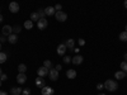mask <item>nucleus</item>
<instances>
[{"label": "nucleus", "mask_w": 127, "mask_h": 95, "mask_svg": "<svg viewBox=\"0 0 127 95\" xmlns=\"http://www.w3.org/2000/svg\"><path fill=\"white\" fill-rule=\"evenodd\" d=\"M104 89H107L108 91H116L118 89V82L114 80H107L104 82Z\"/></svg>", "instance_id": "1"}, {"label": "nucleus", "mask_w": 127, "mask_h": 95, "mask_svg": "<svg viewBox=\"0 0 127 95\" xmlns=\"http://www.w3.org/2000/svg\"><path fill=\"white\" fill-rule=\"evenodd\" d=\"M55 17H56V20H59V22H65L67 19V14L65 12H62V10L61 12H56Z\"/></svg>", "instance_id": "2"}, {"label": "nucleus", "mask_w": 127, "mask_h": 95, "mask_svg": "<svg viewBox=\"0 0 127 95\" xmlns=\"http://www.w3.org/2000/svg\"><path fill=\"white\" fill-rule=\"evenodd\" d=\"M48 75H50V79H51L52 81H56V80L59 79V71H57L56 69H51L50 72H48Z\"/></svg>", "instance_id": "3"}, {"label": "nucleus", "mask_w": 127, "mask_h": 95, "mask_svg": "<svg viewBox=\"0 0 127 95\" xmlns=\"http://www.w3.org/2000/svg\"><path fill=\"white\" fill-rule=\"evenodd\" d=\"M48 72H50V70L46 69L45 66H42V67H39V69L37 70V73H38L39 77H45L46 75H48Z\"/></svg>", "instance_id": "4"}, {"label": "nucleus", "mask_w": 127, "mask_h": 95, "mask_svg": "<svg viewBox=\"0 0 127 95\" xmlns=\"http://www.w3.org/2000/svg\"><path fill=\"white\" fill-rule=\"evenodd\" d=\"M47 25H48V22L46 20V18L45 19H39L38 22H37V27H38V29H45V28H47Z\"/></svg>", "instance_id": "5"}, {"label": "nucleus", "mask_w": 127, "mask_h": 95, "mask_svg": "<svg viewBox=\"0 0 127 95\" xmlns=\"http://www.w3.org/2000/svg\"><path fill=\"white\" fill-rule=\"evenodd\" d=\"M9 10H10L12 13H18V12H19V4L15 3V1L10 3V4H9Z\"/></svg>", "instance_id": "6"}, {"label": "nucleus", "mask_w": 127, "mask_h": 95, "mask_svg": "<svg viewBox=\"0 0 127 95\" xmlns=\"http://www.w3.org/2000/svg\"><path fill=\"white\" fill-rule=\"evenodd\" d=\"M1 30H3V36H4V37H5V36H10V34L13 33V28L10 27V25H4Z\"/></svg>", "instance_id": "7"}, {"label": "nucleus", "mask_w": 127, "mask_h": 95, "mask_svg": "<svg viewBox=\"0 0 127 95\" xmlns=\"http://www.w3.org/2000/svg\"><path fill=\"white\" fill-rule=\"evenodd\" d=\"M66 46H65V43H62V45H59V47H57V55H60V56H64L65 55V52H66Z\"/></svg>", "instance_id": "8"}, {"label": "nucleus", "mask_w": 127, "mask_h": 95, "mask_svg": "<svg viewBox=\"0 0 127 95\" xmlns=\"http://www.w3.org/2000/svg\"><path fill=\"white\" fill-rule=\"evenodd\" d=\"M41 93H42V95H54V89L50 86H45Z\"/></svg>", "instance_id": "9"}, {"label": "nucleus", "mask_w": 127, "mask_h": 95, "mask_svg": "<svg viewBox=\"0 0 127 95\" xmlns=\"http://www.w3.org/2000/svg\"><path fill=\"white\" fill-rule=\"evenodd\" d=\"M36 85L38 86V88H41V89H43L45 86H46V84H45V80H43V77H37L36 79Z\"/></svg>", "instance_id": "10"}, {"label": "nucleus", "mask_w": 127, "mask_h": 95, "mask_svg": "<svg viewBox=\"0 0 127 95\" xmlns=\"http://www.w3.org/2000/svg\"><path fill=\"white\" fill-rule=\"evenodd\" d=\"M65 46H66V48H69V49L74 51V46H75V41H74L72 38L67 39V41L65 42Z\"/></svg>", "instance_id": "11"}, {"label": "nucleus", "mask_w": 127, "mask_h": 95, "mask_svg": "<svg viewBox=\"0 0 127 95\" xmlns=\"http://www.w3.org/2000/svg\"><path fill=\"white\" fill-rule=\"evenodd\" d=\"M83 56H80V55H78V56H75L74 58H71V62L74 63V65H81V62H83Z\"/></svg>", "instance_id": "12"}, {"label": "nucleus", "mask_w": 127, "mask_h": 95, "mask_svg": "<svg viewBox=\"0 0 127 95\" xmlns=\"http://www.w3.org/2000/svg\"><path fill=\"white\" fill-rule=\"evenodd\" d=\"M17 81L19 84H24L27 81V76H26V73H18V76H17Z\"/></svg>", "instance_id": "13"}, {"label": "nucleus", "mask_w": 127, "mask_h": 95, "mask_svg": "<svg viewBox=\"0 0 127 95\" xmlns=\"http://www.w3.org/2000/svg\"><path fill=\"white\" fill-rule=\"evenodd\" d=\"M45 13H46V15H54V14H56V10L54 6H47L45 9Z\"/></svg>", "instance_id": "14"}, {"label": "nucleus", "mask_w": 127, "mask_h": 95, "mask_svg": "<svg viewBox=\"0 0 127 95\" xmlns=\"http://www.w3.org/2000/svg\"><path fill=\"white\" fill-rule=\"evenodd\" d=\"M8 41H9V42H10V43H12V45H15L17 42H18V36H17V34H14V33H12V34L9 36Z\"/></svg>", "instance_id": "15"}, {"label": "nucleus", "mask_w": 127, "mask_h": 95, "mask_svg": "<svg viewBox=\"0 0 127 95\" xmlns=\"http://www.w3.org/2000/svg\"><path fill=\"white\" fill-rule=\"evenodd\" d=\"M66 76L69 79H75L76 77V71L75 70H67L66 71Z\"/></svg>", "instance_id": "16"}, {"label": "nucleus", "mask_w": 127, "mask_h": 95, "mask_svg": "<svg viewBox=\"0 0 127 95\" xmlns=\"http://www.w3.org/2000/svg\"><path fill=\"white\" fill-rule=\"evenodd\" d=\"M23 93V90L20 88H12V90H10V94L12 95H20Z\"/></svg>", "instance_id": "17"}, {"label": "nucleus", "mask_w": 127, "mask_h": 95, "mask_svg": "<svg viewBox=\"0 0 127 95\" xmlns=\"http://www.w3.org/2000/svg\"><path fill=\"white\" fill-rule=\"evenodd\" d=\"M125 76H126V72H123V71H117V72L114 73V77L117 79V80H122Z\"/></svg>", "instance_id": "18"}, {"label": "nucleus", "mask_w": 127, "mask_h": 95, "mask_svg": "<svg viewBox=\"0 0 127 95\" xmlns=\"http://www.w3.org/2000/svg\"><path fill=\"white\" fill-rule=\"evenodd\" d=\"M6 58H8V55L5 53V52H0V65L4 63L6 61Z\"/></svg>", "instance_id": "19"}, {"label": "nucleus", "mask_w": 127, "mask_h": 95, "mask_svg": "<svg viewBox=\"0 0 127 95\" xmlns=\"http://www.w3.org/2000/svg\"><path fill=\"white\" fill-rule=\"evenodd\" d=\"M18 71H19V73H24L27 71V66L24 65V63H20V65L18 66Z\"/></svg>", "instance_id": "20"}, {"label": "nucleus", "mask_w": 127, "mask_h": 95, "mask_svg": "<svg viewBox=\"0 0 127 95\" xmlns=\"http://www.w3.org/2000/svg\"><path fill=\"white\" fill-rule=\"evenodd\" d=\"M24 28L26 29H32L33 28V22H32V20H26L24 22Z\"/></svg>", "instance_id": "21"}, {"label": "nucleus", "mask_w": 127, "mask_h": 95, "mask_svg": "<svg viewBox=\"0 0 127 95\" xmlns=\"http://www.w3.org/2000/svg\"><path fill=\"white\" fill-rule=\"evenodd\" d=\"M37 14H38L39 19H45V17H46V13H45V9H38V12H37Z\"/></svg>", "instance_id": "22"}, {"label": "nucleus", "mask_w": 127, "mask_h": 95, "mask_svg": "<svg viewBox=\"0 0 127 95\" xmlns=\"http://www.w3.org/2000/svg\"><path fill=\"white\" fill-rule=\"evenodd\" d=\"M31 20H32V22H38V20H39V17H38L37 12H36V13H32V14H31Z\"/></svg>", "instance_id": "23"}, {"label": "nucleus", "mask_w": 127, "mask_h": 95, "mask_svg": "<svg viewBox=\"0 0 127 95\" xmlns=\"http://www.w3.org/2000/svg\"><path fill=\"white\" fill-rule=\"evenodd\" d=\"M120 41H123V42H127V32L123 30L122 33L120 34Z\"/></svg>", "instance_id": "24"}, {"label": "nucleus", "mask_w": 127, "mask_h": 95, "mask_svg": "<svg viewBox=\"0 0 127 95\" xmlns=\"http://www.w3.org/2000/svg\"><path fill=\"white\" fill-rule=\"evenodd\" d=\"M43 66H45L46 69H48V70H51V69H52V62H51L50 60H46V61L43 62Z\"/></svg>", "instance_id": "25"}, {"label": "nucleus", "mask_w": 127, "mask_h": 95, "mask_svg": "<svg viewBox=\"0 0 127 95\" xmlns=\"http://www.w3.org/2000/svg\"><path fill=\"white\" fill-rule=\"evenodd\" d=\"M121 71L127 72V62H126V61H123V62L121 63Z\"/></svg>", "instance_id": "26"}, {"label": "nucleus", "mask_w": 127, "mask_h": 95, "mask_svg": "<svg viewBox=\"0 0 127 95\" xmlns=\"http://www.w3.org/2000/svg\"><path fill=\"white\" fill-rule=\"evenodd\" d=\"M20 30H22V27H20V25H14V27H13V32H14V34L19 33Z\"/></svg>", "instance_id": "27"}, {"label": "nucleus", "mask_w": 127, "mask_h": 95, "mask_svg": "<svg viewBox=\"0 0 127 95\" xmlns=\"http://www.w3.org/2000/svg\"><path fill=\"white\" fill-rule=\"evenodd\" d=\"M64 62H65V63H70L71 62V58L69 56H65V57H64Z\"/></svg>", "instance_id": "28"}, {"label": "nucleus", "mask_w": 127, "mask_h": 95, "mask_svg": "<svg viewBox=\"0 0 127 95\" xmlns=\"http://www.w3.org/2000/svg\"><path fill=\"white\" fill-rule=\"evenodd\" d=\"M61 9H62L61 4H57V5H55V10H57V12H61Z\"/></svg>", "instance_id": "29"}, {"label": "nucleus", "mask_w": 127, "mask_h": 95, "mask_svg": "<svg viewBox=\"0 0 127 95\" xmlns=\"http://www.w3.org/2000/svg\"><path fill=\"white\" fill-rule=\"evenodd\" d=\"M8 79V76L5 75V73H1V76H0V80H1V81H5Z\"/></svg>", "instance_id": "30"}, {"label": "nucleus", "mask_w": 127, "mask_h": 95, "mask_svg": "<svg viewBox=\"0 0 127 95\" xmlns=\"http://www.w3.org/2000/svg\"><path fill=\"white\" fill-rule=\"evenodd\" d=\"M23 95H31V90L29 89H24L23 90Z\"/></svg>", "instance_id": "31"}, {"label": "nucleus", "mask_w": 127, "mask_h": 95, "mask_svg": "<svg viewBox=\"0 0 127 95\" xmlns=\"http://www.w3.org/2000/svg\"><path fill=\"white\" fill-rule=\"evenodd\" d=\"M5 41H6V38H5V37L1 34V36H0V43H4Z\"/></svg>", "instance_id": "32"}, {"label": "nucleus", "mask_w": 127, "mask_h": 95, "mask_svg": "<svg viewBox=\"0 0 127 95\" xmlns=\"http://www.w3.org/2000/svg\"><path fill=\"white\" fill-rule=\"evenodd\" d=\"M103 88H104V85H103V84H98V85H97V89H98V90H102Z\"/></svg>", "instance_id": "33"}, {"label": "nucleus", "mask_w": 127, "mask_h": 95, "mask_svg": "<svg viewBox=\"0 0 127 95\" xmlns=\"http://www.w3.org/2000/svg\"><path fill=\"white\" fill-rule=\"evenodd\" d=\"M79 45L80 46H84V45H85V41H84V39H79Z\"/></svg>", "instance_id": "34"}, {"label": "nucleus", "mask_w": 127, "mask_h": 95, "mask_svg": "<svg viewBox=\"0 0 127 95\" xmlns=\"http://www.w3.org/2000/svg\"><path fill=\"white\" fill-rule=\"evenodd\" d=\"M55 69H56V70H57V71H60V70H61V65H57V66H56V67H55Z\"/></svg>", "instance_id": "35"}, {"label": "nucleus", "mask_w": 127, "mask_h": 95, "mask_svg": "<svg viewBox=\"0 0 127 95\" xmlns=\"http://www.w3.org/2000/svg\"><path fill=\"white\" fill-rule=\"evenodd\" d=\"M0 95H8L6 91H0Z\"/></svg>", "instance_id": "36"}, {"label": "nucleus", "mask_w": 127, "mask_h": 95, "mask_svg": "<svg viewBox=\"0 0 127 95\" xmlns=\"http://www.w3.org/2000/svg\"><path fill=\"white\" fill-rule=\"evenodd\" d=\"M1 22H3V15L0 14V23H1Z\"/></svg>", "instance_id": "37"}, {"label": "nucleus", "mask_w": 127, "mask_h": 95, "mask_svg": "<svg viewBox=\"0 0 127 95\" xmlns=\"http://www.w3.org/2000/svg\"><path fill=\"white\" fill-rule=\"evenodd\" d=\"M125 61L127 62V53H125Z\"/></svg>", "instance_id": "38"}, {"label": "nucleus", "mask_w": 127, "mask_h": 95, "mask_svg": "<svg viewBox=\"0 0 127 95\" xmlns=\"http://www.w3.org/2000/svg\"><path fill=\"white\" fill-rule=\"evenodd\" d=\"M125 8L127 9V0H126V1H125Z\"/></svg>", "instance_id": "39"}, {"label": "nucleus", "mask_w": 127, "mask_h": 95, "mask_svg": "<svg viewBox=\"0 0 127 95\" xmlns=\"http://www.w3.org/2000/svg\"><path fill=\"white\" fill-rule=\"evenodd\" d=\"M1 73H3V72H1V69H0V76H1Z\"/></svg>", "instance_id": "40"}, {"label": "nucleus", "mask_w": 127, "mask_h": 95, "mask_svg": "<svg viewBox=\"0 0 127 95\" xmlns=\"http://www.w3.org/2000/svg\"><path fill=\"white\" fill-rule=\"evenodd\" d=\"M0 52H1V43H0Z\"/></svg>", "instance_id": "41"}, {"label": "nucleus", "mask_w": 127, "mask_h": 95, "mask_svg": "<svg viewBox=\"0 0 127 95\" xmlns=\"http://www.w3.org/2000/svg\"><path fill=\"white\" fill-rule=\"evenodd\" d=\"M1 82H3V81H1V80H0V86H1Z\"/></svg>", "instance_id": "42"}, {"label": "nucleus", "mask_w": 127, "mask_h": 95, "mask_svg": "<svg viewBox=\"0 0 127 95\" xmlns=\"http://www.w3.org/2000/svg\"><path fill=\"white\" fill-rule=\"evenodd\" d=\"M98 95H105V94H98Z\"/></svg>", "instance_id": "43"}, {"label": "nucleus", "mask_w": 127, "mask_h": 95, "mask_svg": "<svg viewBox=\"0 0 127 95\" xmlns=\"http://www.w3.org/2000/svg\"><path fill=\"white\" fill-rule=\"evenodd\" d=\"M126 32H127V24H126Z\"/></svg>", "instance_id": "44"}]
</instances>
